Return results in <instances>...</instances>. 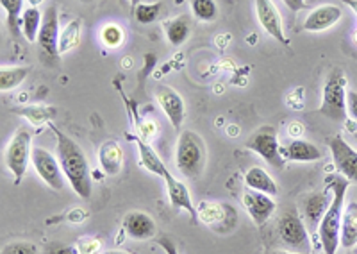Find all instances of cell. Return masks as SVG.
<instances>
[{
	"label": "cell",
	"mask_w": 357,
	"mask_h": 254,
	"mask_svg": "<svg viewBox=\"0 0 357 254\" xmlns=\"http://www.w3.org/2000/svg\"><path fill=\"white\" fill-rule=\"evenodd\" d=\"M139 2H142V0H130V6H132V9L136 8V6H138Z\"/></svg>",
	"instance_id": "obj_45"
},
{
	"label": "cell",
	"mask_w": 357,
	"mask_h": 254,
	"mask_svg": "<svg viewBox=\"0 0 357 254\" xmlns=\"http://www.w3.org/2000/svg\"><path fill=\"white\" fill-rule=\"evenodd\" d=\"M331 199L333 197L327 195V192H311L302 197L301 204H298V214L309 230L318 231L321 218L331 204Z\"/></svg>",
	"instance_id": "obj_11"
},
{
	"label": "cell",
	"mask_w": 357,
	"mask_h": 254,
	"mask_svg": "<svg viewBox=\"0 0 357 254\" xmlns=\"http://www.w3.org/2000/svg\"><path fill=\"white\" fill-rule=\"evenodd\" d=\"M327 145L333 154L334 167L341 176H345L350 183H357V151L345 142L341 135L327 138Z\"/></svg>",
	"instance_id": "obj_10"
},
{
	"label": "cell",
	"mask_w": 357,
	"mask_h": 254,
	"mask_svg": "<svg viewBox=\"0 0 357 254\" xmlns=\"http://www.w3.org/2000/svg\"><path fill=\"white\" fill-rule=\"evenodd\" d=\"M59 17H57L56 6H49L43 11V22H41V29L38 34V47H40L41 59L45 65L56 66L59 63Z\"/></svg>",
	"instance_id": "obj_8"
},
{
	"label": "cell",
	"mask_w": 357,
	"mask_h": 254,
	"mask_svg": "<svg viewBox=\"0 0 357 254\" xmlns=\"http://www.w3.org/2000/svg\"><path fill=\"white\" fill-rule=\"evenodd\" d=\"M31 161H33L34 170L45 185L50 186L52 190H57V192L65 188V174H63L61 163L47 149L33 147Z\"/></svg>",
	"instance_id": "obj_9"
},
{
	"label": "cell",
	"mask_w": 357,
	"mask_h": 254,
	"mask_svg": "<svg viewBox=\"0 0 357 254\" xmlns=\"http://www.w3.org/2000/svg\"><path fill=\"white\" fill-rule=\"evenodd\" d=\"M0 6L6 13V25L15 40L22 36V15H24V0H0Z\"/></svg>",
	"instance_id": "obj_25"
},
{
	"label": "cell",
	"mask_w": 357,
	"mask_h": 254,
	"mask_svg": "<svg viewBox=\"0 0 357 254\" xmlns=\"http://www.w3.org/2000/svg\"><path fill=\"white\" fill-rule=\"evenodd\" d=\"M13 113L24 117L33 126H41V124L50 122L52 119H56L57 110L54 106H27V107H15L11 110Z\"/></svg>",
	"instance_id": "obj_27"
},
{
	"label": "cell",
	"mask_w": 357,
	"mask_h": 254,
	"mask_svg": "<svg viewBox=\"0 0 357 254\" xmlns=\"http://www.w3.org/2000/svg\"><path fill=\"white\" fill-rule=\"evenodd\" d=\"M302 131H304V129H302V124H298V122L289 124V135L291 136L302 135Z\"/></svg>",
	"instance_id": "obj_40"
},
{
	"label": "cell",
	"mask_w": 357,
	"mask_h": 254,
	"mask_svg": "<svg viewBox=\"0 0 357 254\" xmlns=\"http://www.w3.org/2000/svg\"><path fill=\"white\" fill-rule=\"evenodd\" d=\"M0 254H40L38 247L33 242H9L2 247Z\"/></svg>",
	"instance_id": "obj_33"
},
{
	"label": "cell",
	"mask_w": 357,
	"mask_h": 254,
	"mask_svg": "<svg viewBox=\"0 0 357 254\" xmlns=\"http://www.w3.org/2000/svg\"><path fill=\"white\" fill-rule=\"evenodd\" d=\"M191 29H193V24H191V17L188 15H178L162 24L167 40L174 47H181L183 43H186L188 38L191 36Z\"/></svg>",
	"instance_id": "obj_21"
},
{
	"label": "cell",
	"mask_w": 357,
	"mask_h": 254,
	"mask_svg": "<svg viewBox=\"0 0 357 254\" xmlns=\"http://www.w3.org/2000/svg\"><path fill=\"white\" fill-rule=\"evenodd\" d=\"M273 254H301V253H293V251H277Z\"/></svg>",
	"instance_id": "obj_44"
},
{
	"label": "cell",
	"mask_w": 357,
	"mask_h": 254,
	"mask_svg": "<svg viewBox=\"0 0 357 254\" xmlns=\"http://www.w3.org/2000/svg\"><path fill=\"white\" fill-rule=\"evenodd\" d=\"M254 4H256V15L261 27L273 40H277L282 45H288V38H286L284 27H282V18H280V13L275 8V4L272 0H254Z\"/></svg>",
	"instance_id": "obj_12"
},
{
	"label": "cell",
	"mask_w": 357,
	"mask_h": 254,
	"mask_svg": "<svg viewBox=\"0 0 357 254\" xmlns=\"http://www.w3.org/2000/svg\"><path fill=\"white\" fill-rule=\"evenodd\" d=\"M100 41L102 45L107 47V49H118L126 41V33L120 25L106 24L100 29Z\"/></svg>",
	"instance_id": "obj_32"
},
{
	"label": "cell",
	"mask_w": 357,
	"mask_h": 254,
	"mask_svg": "<svg viewBox=\"0 0 357 254\" xmlns=\"http://www.w3.org/2000/svg\"><path fill=\"white\" fill-rule=\"evenodd\" d=\"M158 246L162 247L165 254H178L177 246H175V244L172 242L170 237H159L158 238Z\"/></svg>",
	"instance_id": "obj_37"
},
{
	"label": "cell",
	"mask_w": 357,
	"mask_h": 254,
	"mask_svg": "<svg viewBox=\"0 0 357 254\" xmlns=\"http://www.w3.org/2000/svg\"><path fill=\"white\" fill-rule=\"evenodd\" d=\"M327 185L333 190V199L325 211L324 218L318 227V237H320L321 249L325 254H336L340 244L341 233V218H343V209H345V195L349 190L350 181L341 174L327 176Z\"/></svg>",
	"instance_id": "obj_2"
},
{
	"label": "cell",
	"mask_w": 357,
	"mask_h": 254,
	"mask_svg": "<svg viewBox=\"0 0 357 254\" xmlns=\"http://www.w3.org/2000/svg\"><path fill=\"white\" fill-rule=\"evenodd\" d=\"M79 2H93V0H79Z\"/></svg>",
	"instance_id": "obj_46"
},
{
	"label": "cell",
	"mask_w": 357,
	"mask_h": 254,
	"mask_svg": "<svg viewBox=\"0 0 357 254\" xmlns=\"http://www.w3.org/2000/svg\"><path fill=\"white\" fill-rule=\"evenodd\" d=\"M162 11H165V4L162 2H139L132 9V15L136 18V22H139L142 25H149L154 24L161 17Z\"/></svg>",
	"instance_id": "obj_30"
},
{
	"label": "cell",
	"mask_w": 357,
	"mask_h": 254,
	"mask_svg": "<svg viewBox=\"0 0 357 254\" xmlns=\"http://www.w3.org/2000/svg\"><path fill=\"white\" fill-rule=\"evenodd\" d=\"M277 233L280 242L289 251L301 254H311V238L305 222L302 221L298 209H286L277 222Z\"/></svg>",
	"instance_id": "obj_5"
},
{
	"label": "cell",
	"mask_w": 357,
	"mask_h": 254,
	"mask_svg": "<svg viewBox=\"0 0 357 254\" xmlns=\"http://www.w3.org/2000/svg\"><path fill=\"white\" fill-rule=\"evenodd\" d=\"M356 142H357V131H356Z\"/></svg>",
	"instance_id": "obj_47"
},
{
	"label": "cell",
	"mask_w": 357,
	"mask_h": 254,
	"mask_svg": "<svg viewBox=\"0 0 357 254\" xmlns=\"http://www.w3.org/2000/svg\"><path fill=\"white\" fill-rule=\"evenodd\" d=\"M57 140V160L61 163L63 174L66 181L81 199L88 201L93 193V179H91V168H89L88 158L77 142H73L68 135L57 129L50 124Z\"/></svg>",
	"instance_id": "obj_1"
},
{
	"label": "cell",
	"mask_w": 357,
	"mask_h": 254,
	"mask_svg": "<svg viewBox=\"0 0 357 254\" xmlns=\"http://www.w3.org/2000/svg\"><path fill=\"white\" fill-rule=\"evenodd\" d=\"M347 77L341 68L331 70L327 75V81L324 84V97H321V106L318 113L334 122H345L349 117L347 110Z\"/></svg>",
	"instance_id": "obj_4"
},
{
	"label": "cell",
	"mask_w": 357,
	"mask_h": 254,
	"mask_svg": "<svg viewBox=\"0 0 357 254\" xmlns=\"http://www.w3.org/2000/svg\"><path fill=\"white\" fill-rule=\"evenodd\" d=\"M155 98H158V104L165 111V115L170 120L172 126L175 129L183 126L184 117H186V106H184L183 95L178 94L177 90H174V88L161 84L155 90Z\"/></svg>",
	"instance_id": "obj_15"
},
{
	"label": "cell",
	"mask_w": 357,
	"mask_h": 254,
	"mask_svg": "<svg viewBox=\"0 0 357 254\" xmlns=\"http://www.w3.org/2000/svg\"><path fill=\"white\" fill-rule=\"evenodd\" d=\"M347 110H349V117H352L354 122H357V90H349L347 94Z\"/></svg>",
	"instance_id": "obj_36"
},
{
	"label": "cell",
	"mask_w": 357,
	"mask_h": 254,
	"mask_svg": "<svg viewBox=\"0 0 357 254\" xmlns=\"http://www.w3.org/2000/svg\"><path fill=\"white\" fill-rule=\"evenodd\" d=\"M29 66H2L0 68V90L11 91L27 79Z\"/></svg>",
	"instance_id": "obj_28"
},
{
	"label": "cell",
	"mask_w": 357,
	"mask_h": 254,
	"mask_svg": "<svg viewBox=\"0 0 357 254\" xmlns=\"http://www.w3.org/2000/svg\"><path fill=\"white\" fill-rule=\"evenodd\" d=\"M98 163H100L102 172L106 176H118L123 168V151L122 147L114 142L107 140L98 149Z\"/></svg>",
	"instance_id": "obj_20"
},
{
	"label": "cell",
	"mask_w": 357,
	"mask_h": 254,
	"mask_svg": "<svg viewBox=\"0 0 357 254\" xmlns=\"http://www.w3.org/2000/svg\"><path fill=\"white\" fill-rule=\"evenodd\" d=\"M190 8L193 17L200 22H215L220 15L215 0H190Z\"/></svg>",
	"instance_id": "obj_31"
},
{
	"label": "cell",
	"mask_w": 357,
	"mask_h": 254,
	"mask_svg": "<svg viewBox=\"0 0 357 254\" xmlns=\"http://www.w3.org/2000/svg\"><path fill=\"white\" fill-rule=\"evenodd\" d=\"M343 17L340 6L334 4H324L312 9L307 15L304 22V29L307 33H324V31L331 29Z\"/></svg>",
	"instance_id": "obj_17"
},
{
	"label": "cell",
	"mask_w": 357,
	"mask_h": 254,
	"mask_svg": "<svg viewBox=\"0 0 357 254\" xmlns=\"http://www.w3.org/2000/svg\"><path fill=\"white\" fill-rule=\"evenodd\" d=\"M165 185H167V192H168V199H170V204L174 206L175 209H184L188 215H190L191 222L193 224H199V209L193 206V199L190 195V190L188 186L184 185L183 181H178L174 174L168 170L165 174Z\"/></svg>",
	"instance_id": "obj_13"
},
{
	"label": "cell",
	"mask_w": 357,
	"mask_h": 254,
	"mask_svg": "<svg viewBox=\"0 0 357 254\" xmlns=\"http://www.w3.org/2000/svg\"><path fill=\"white\" fill-rule=\"evenodd\" d=\"M245 185L250 190H257V192L268 193V195L275 197L279 193V186L273 181V177L261 167H252L247 174H245Z\"/></svg>",
	"instance_id": "obj_23"
},
{
	"label": "cell",
	"mask_w": 357,
	"mask_h": 254,
	"mask_svg": "<svg viewBox=\"0 0 357 254\" xmlns=\"http://www.w3.org/2000/svg\"><path fill=\"white\" fill-rule=\"evenodd\" d=\"M102 254H129V253H123V251H106V253Z\"/></svg>",
	"instance_id": "obj_43"
},
{
	"label": "cell",
	"mask_w": 357,
	"mask_h": 254,
	"mask_svg": "<svg viewBox=\"0 0 357 254\" xmlns=\"http://www.w3.org/2000/svg\"><path fill=\"white\" fill-rule=\"evenodd\" d=\"M282 4H284L291 13H298L302 11V9L307 8L305 0H282Z\"/></svg>",
	"instance_id": "obj_38"
},
{
	"label": "cell",
	"mask_w": 357,
	"mask_h": 254,
	"mask_svg": "<svg viewBox=\"0 0 357 254\" xmlns=\"http://www.w3.org/2000/svg\"><path fill=\"white\" fill-rule=\"evenodd\" d=\"M238 211L227 204H213V202H202L199 209V221L204 224L211 225L213 230L222 231V227L232 230L238 222Z\"/></svg>",
	"instance_id": "obj_16"
},
{
	"label": "cell",
	"mask_w": 357,
	"mask_h": 254,
	"mask_svg": "<svg viewBox=\"0 0 357 254\" xmlns=\"http://www.w3.org/2000/svg\"><path fill=\"white\" fill-rule=\"evenodd\" d=\"M45 254H81L77 246H68L61 242H50L45 246Z\"/></svg>",
	"instance_id": "obj_34"
},
{
	"label": "cell",
	"mask_w": 357,
	"mask_h": 254,
	"mask_svg": "<svg viewBox=\"0 0 357 254\" xmlns=\"http://www.w3.org/2000/svg\"><path fill=\"white\" fill-rule=\"evenodd\" d=\"M68 218L72 222H81V221H84V218H86V214L82 211V209H73L72 214L68 215Z\"/></svg>",
	"instance_id": "obj_39"
},
{
	"label": "cell",
	"mask_w": 357,
	"mask_h": 254,
	"mask_svg": "<svg viewBox=\"0 0 357 254\" xmlns=\"http://www.w3.org/2000/svg\"><path fill=\"white\" fill-rule=\"evenodd\" d=\"M31 142H33V136L31 131L22 127L18 129L13 138L9 140L8 147L4 152V161L8 170L11 172V176L15 177V185H18L22 181V177L27 172V165L31 160V154H33V147H31Z\"/></svg>",
	"instance_id": "obj_7"
},
{
	"label": "cell",
	"mask_w": 357,
	"mask_h": 254,
	"mask_svg": "<svg viewBox=\"0 0 357 254\" xmlns=\"http://www.w3.org/2000/svg\"><path fill=\"white\" fill-rule=\"evenodd\" d=\"M243 206L247 209V214L250 215L252 221L256 222L257 225L266 224L277 209V204L272 199V195L250 188H247L243 192Z\"/></svg>",
	"instance_id": "obj_14"
},
{
	"label": "cell",
	"mask_w": 357,
	"mask_h": 254,
	"mask_svg": "<svg viewBox=\"0 0 357 254\" xmlns=\"http://www.w3.org/2000/svg\"><path fill=\"white\" fill-rule=\"evenodd\" d=\"M29 2V6H33V8H38V6L41 4V2H43V0H27Z\"/></svg>",
	"instance_id": "obj_42"
},
{
	"label": "cell",
	"mask_w": 357,
	"mask_h": 254,
	"mask_svg": "<svg viewBox=\"0 0 357 254\" xmlns=\"http://www.w3.org/2000/svg\"><path fill=\"white\" fill-rule=\"evenodd\" d=\"M81 34L82 20L81 18H73L72 22L66 24L65 29L61 31V36H59V52L66 54L75 49L81 43Z\"/></svg>",
	"instance_id": "obj_29"
},
{
	"label": "cell",
	"mask_w": 357,
	"mask_h": 254,
	"mask_svg": "<svg viewBox=\"0 0 357 254\" xmlns=\"http://www.w3.org/2000/svg\"><path fill=\"white\" fill-rule=\"evenodd\" d=\"M41 22H43V13L38 8H29L24 9V15H22V34H24L25 40L29 43H36L38 34L41 29Z\"/></svg>",
	"instance_id": "obj_26"
},
{
	"label": "cell",
	"mask_w": 357,
	"mask_h": 254,
	"mask_svg": "<svg viewBox=\"0 0 357 254\" xmlns=\"http://www.w3.org/2000/svg\"><path fill=\"white\" fill-rule=\"evenodd\" d=\"M136 145H138L139 151V161H142L143 167L149 170V172L155 174L159 177H165V174L168 172V168L165 167V163L161 161V158L158 156V152L154 151L151 144H146V140L142 138V136H136Z\"/></svg>",
	"instance_id": "obj_24"
},
{
	"label": "cell",
	"mask_w": 357,
	"mask_h": 254,
	"mask_svg": "<svg viewBox=\"0 0 357 254\" xmlns=\"http://www.w3.org/2000/svg\"><path fill=\"white\" fill-rule=\"evenodd\" d=\"M123 230L134 240H139V242H145V240H151L154 238L155 231H158V225L155 221L145 211H129V214L123 217Z\"/></svg>",
	"instance_id": "obj_18"
},
{
	"label": "cell",
	"mask_w": 357,
	"mask_h": 254,
	"mask_svg": "<svg viewBox=\"0 0 357 254\" xmlns=\"http://www.w3.org/2000/svg\"><path fill=\"white\" fill-rule=\"evenodd\" d=\"M229 127H231V129H229V135L231 136L240 135V129H238V126H229Z\"/></svg>",
	"instance_id": "obj_41"
},
{
	"label": "cell",
	"mask_w": 357,
	"mask_h": 254,
	"mask_svg": "<svg viewBox=\"0 0 357 254\" xmlns=\"http://www.w3.org/2000/svg\"><path fill=\"white\" fill-rule=\"evenodd\" d=\"M81 254H98L100 253V242L97 238H82L77 244Z\"/></svg>",
	"instance_id": "obj_35"
},
{
	"label": "cell",
	"mask_w": 357,
	"mask_h": 254,
	"mask_svg": "<svg viewBox=\"0 0 357 254\" xmlns=\"http://www.w3.org/2000/svg\"><path fill=\"white\" fill-rule=\"evenodd\" d=\"M340 244L345 249H354L357 246V202L352 201L343 209L341 218Z\"/></svg>",
	"instance_id": "obj_22"
},
{
	"label": "cell",
	"mask_w": 357,
	"mask_h": 254,
	"mask_svg": "<svg viewBox=\"0 0 357 254\" xmlns=\"http://www.w3.org/2000/svg\"><path fill=\"white\" fill-rule=\"evenodd\" d=\"M282 156L288 161H295V163H312V161L321 160L320 147L307 142L304 138H293L291 142L282 147Z\"/></svg>",
	"instance_id": "obj_19"
},
{
	"label": "cell",
	"mask_w": 357,
	"mask_h": 254,
	"mask_svg": "<svg viewBox=\"0 0 357 254\" xmlns=\"http://www.w3.org/2000/svg\"><path fill=\"white\" fill-rule=\"evenodd\" d=\"M248 151L256 152L257 156L263 158L270 167L282 170L286 165V158L282 156V145L279 144V135L273 126H261L259 129L252 133L245 142Z\"/></svg>",
	"instance_id": "obj_6"
},
{
	"label": "cell",
	"mask_w": 357,
	"mask_h": 254,
	"mask_svg": "<svg viewBox=\"0 0 357 254\" xmlns=\"http://www.w3.org/2000/svg\"><path fill=\"white\" fill-rule=\"evenodd\" d=\"M207 163V149L204 140L195 131L181 133L175 149V165L188 179H197Z\"/></svg>",
	"instance_id": "obj_3"
}]
</instances>
